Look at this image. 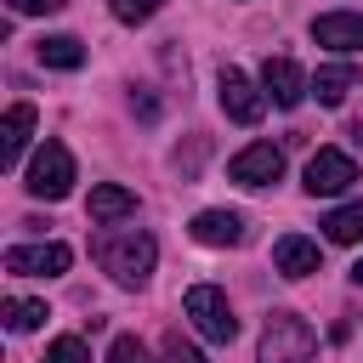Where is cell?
<instances>
[{
  "instance_id": "cell-1",
  "label": "cell",
  "mask_w": 363,
  "mask_h": 363,
  "mask_svg": "<svg viewBox=\"0 0 363 363\" xmlns=\"http://www.w3.org/2000/svg\"><path fill=\"white\" fill-rule=\"evenodd\" d=\"M91 255L102 261V272H108L113 284H125V289H142V284L153 278V261H159V244H153L147 233H136V227H125V233H96V244H91Z\"/></svg>"
},
{
  "instance_id": "cell-2",
  "label": "cell",
  "mask_w": 363,
  "mask_h": 363,
  "mask_svg": "<svg viewBox=\"0 0 363 363\" xmlns=\"http://www.w3.org/2000/svg\"><path fill=\"white\" fill-rule=\"evenodd\" d=\"M312 352H318V329L301 312H289V306L267 312V323H261V363H306Z\"/></svg>"
},
{
  "instance_id": "cell-3",
  "label": "cell",
  "mask_w": 363,
  "mask_h": 363,
  "mask_svg": "<svg viewBox=\"0 0 363 363\" xmlns=\"http://www.w3.org/2000/svg\"><path fill=\"white\" fill-rule=\"evenodd\" d=\"M23 187H28L34 199H45V204L68 199V193H74V153H68L62 142H45V147L28 159V176H23Z\"/></svg>"
},
{
  "instance_id": "cell-4",
  "label": "cell",
  "mask_w": 363,
  "mask_h": 363,
  "mask_svg": "<svg viewBox=\"0 0 363 363\" xmlns=\"http://www.w3.org/2000/svg\"><path fill=\"white\" fill-rule=\"evenodd\" d=\"M182 312H187L193 329H199L204 340H216V346H227V340L238 335V318H233V306H227V295H221L216 284H193L187 301H182Z\"/></svg>"
},
{
  "instance_id": "cell-5",
  "label": "cell",
  "mask_w": 363,
  "mask_h": 363,
  "mask_svg": "<svg viewBox=\"0 0 363 363\" xmlns=\"http://www.w3.org/2000/svg\"><path fill=\"white\" fill-rule=\"evenodd\" d=\"M216 96H221V113H227L233 125H255V119L267 113V91H255V79H250L244 68H221Z\"/></svg>"
},
{
  "instance_id": "cell-6",
  "label": "cell",
  "mask_w": 363,
  "mask_h": 363,
  "mask_svg": "<svg viewBox=\"0 0 363 363\" xmlns=\"http://www.w3.org/2000/svg\"><path fill=\"white\" fill-rule=\"evenodd\" d=\"M227 176H233L238 187H272V182L284 176V147L250 142V147H238V153L227 159Z\"/></svg>"
},
{
  "instance_id": "cell-7",
  "label": "cell",
  "mask_w": 363,
  "mask_h": 363,
  "mask_svg": "<svg viewBox=\"0 0 363 363\" xmlns=\"http://www.w3.org/2000/svg\"><path fill=\"white\" fill-rule=\"evenodd\" d=\"M352 182H357L352 153H340V147H318V153L306 159V193H312V199H335V193H346Z\"/></svg>"
},
{
  "instance_id": "cell-8",
  "label": "cell",
  "mask_w": 363,
  "mask_h": 363,
  "mask_svg": "<svg viewBox=\"0 0 363 363\" xmlns=\"http://www.w3.org/2000/svg\"><path fill=\"white\" fill-rule=\"evenodd\" d=\"M261 91H267L272 108H301V96L312 91V79L301 74L295 57H267L261 62Z\"/></svg>"
},
{
  "instance_id": "cell-9",
  "label": "cell",
  "mask_w": 363,
  "mask_h": 363,
  "mask_svg": "<svg viewBox=\"0 0 363 363\" xmlns=\"http://www.w3.org/2000/svg\"><path fill=\"white\" fill-rule=\"evenodd\" d=\"M68 261H74L68 244H17V250H6V272H17V278H57V272H68Z\"/></svg>"
},
{
  "instance_id": "cell-10",
  "label": "cell",
  "mask_w": 363,
  "mask_h": 363,
  "mask_svg": "<svg viewBox=\"0 0 363 363\" xmlns=\"http://www.w3.org/2000/svg\"><path fill=\"white\" fill-rule=\"evenodd\" d=\"M312 40L329 51H363V11H323L312 23Z\"/></svg>"
},
{
  "instance_id": "cell-11",
  "label": "cell",
  "mask_w": 363,
  "mask_h": 363,
  "mask_svg": "<svg viewBox=\"0 0 363 363\" xmlns=\"http://www.w3.org/2000/svg\"><path fill=\"white\" fill-rule=\"evenodd\" d=\"M85 216H91L96 227H113V221L136 216V193H130V187H119V182H102V187H91V199H85Z\"/></svg>"
},
{
  "instance_id": "cell-12",
  "label": "cell",
  "mask_w": 363,
  "mask_h": 363,
  "mask_svg": "<svg viewBox=\"0 0 363 363\" xmlns=\"http://www.w3.org/2000/svg\"><path fill=\"white\" fill-rule=\"evenodd\" d=\"M193 238L210 244V250L244 244V216H238V210H199V216H193Z\"/></svg>"
},
{
  "instance_id": "cell-13",
  "label": "cell",
  "mask_w": 363,
  "mask_h": 363,
  "mask_svg": "<svg viewBox=\"0 0 363 363\" xmlns=\"http://www.w3.org/2000/svg\"><path fill=\"white\" fill-rule=\"evenodd\" d=\"M272 267H278L284 278H312V272H318V244L301 238V233H284V238L272 244Z\"/></svg>"
},
{
  "instance_id": "cell-14",
  "label": "cell",
  "mask_w": 363,
  "mask_h": 363,
  "mask_svg": "<svg viewBox=\"0 0 363 363\" xmlns=\"http://www.w3.org/2000/svg\"><path fill=\"white\" fill-rule=\"evenodd\" d=\"M28 130H34V108H28V102H11V108H6V125H0V164H6V170L23 159Z\"/></svg>"
},
{
  "instance_id": "cell-15",
  "label": "cell",
  "mask_w": 363,
  "mask_h": 363,
  "mask_svg": "<svg viewBox=\"0 0 363 363\" xmlns=\"http://www.w3.org/2000/svg\"><path fill=\"white\" fill-rule=\"evenodd\" d=\"M352 85H357V68H352V62H323V68L312 74V91H318L323 108H340Z\"/></svg>"
},
{
  "instance_id": "cell-16",
  "label": "cell",
  "mask_w": 363,
  "mask_h": 363,
  "mask_svg": "<svg viewBox=\"0 0 363 363\" xmlns=\"http://www.w3.org/2000/svg\"><path fill=\"white\" fill-rule=\"evenodd\" d=\"M34 51H40L45 68H79V62H85V45H79L74 34H45Z\"/></svg>"
},
{
  "instance_id": "cell-17",
  "label": "cell",
  "mask_w": 363,
  "mask_h": 363,
  "mask_svg": "<svg viewBox=\"0 0 363 363\" xmlns=\"http://www.w3.org/2000/svg\"><path fill=\"white\" fill-rule=\"evenodd\" d=\"M323 233H329V244H357V238H363V199L329 210V216H323Z\"/></svg>"
},
{
  "instance_id": "cell-18",
  "label": "cell",
  "mask_w": 363,
  "mask_h": 363,
  "mask_svg": "<svg viewBox=\"0 0 363 363\" xmlns=\"http://www.w3.org/2000/svg\"><path fill=\"white\" fill-rule=\"evenodd\" d=\"M0 318H6V329L28 335V329H40L51 312H45V301H23V295H17V301H6V306H0Z\"/></svg>"
},
{
  "instance_id": "cell-19",
  "label": "cell",
  "mask_w": 363,
  "mask_h": 363,
  "mask_svg": "<svg viewBox=\"0 0 363 363\" xmlns=\"http://www.w3.org/2000/svg\"><path fill=\"white\" fill-rule=\"evenodd\" d=\"M45 363H91V346L79 335H57L51 352H45Z\"/></svg>"
},
{
  "instance_id": "cell-20",
  "label": "cell",
  "mask_w": 363,
  "mask_h": 363,
  "mask_svg": "<svg viewBox=\"0 0 363 363\" xmlns=\"http://www.w3.org/2000/svg\"><path fill=\"white\" fill-rule=\"evenodd\" d=\"M159 6H164V0H108V11H113L119 23H147Z\"/></svg>"
},
{
  "instance_id": "cell-21",
  "label": "cell",
  "mask_w": 363,
  "mask_h": 363,
  "mask_svg": "<svg viewBox=\"0 0 363 363\" xmlns=\"http://www.w3.org/2000/svg\"><path fill=\"white\" fill-rule=\"evenodd\" d=\"M108 363H147V346H142L136 335H113V346H108Z\"/></svg>"
},
{
  "instance_id": "cell-22",
  "label": "cell",
  "mask_w": 363,
  "mask_h": 363,
  "mask_svg": "<svg viewBox=\"0 0 363 363\" xmlns=\"http://www.w3.org/2000/svg\"><path fill=\"white\" fill-rule=\"evenodd\" d=\"M159 357H164V363H210V357H204L193 340H182V335H164V352H159Z\"/></svg>"
},
{
  "instance_id": "cell-23",
  "label": "cell",
  "mask_w": 363,
  "mask_h": 363,
  "mask_svg": "<svg viewBox=\"0 0 363 363\" xmlns=\"http://www.w3.org/2000/svg\"><path fill=\"white\" fill-rule=\"evenodd\" d=\"M17 17H40V11H57V0H6Z\"/></svg>"
},
{
  "instance_id": "cell-24",
  "label": "cell",
  "mask_w": 363,
  "mask_h": 363,
  "mask_svg": "<svg viewBox=\"0 0 363 363\" xmlns=\"http://www.w3.org/2000/svg\"><path fill=\"white\" fill-rule=\"evenodd\" d=\"M130 108H136L142 119H153V113H159V102H153V96H136V91H130Z\"/></svg>"
},
{
  "instance_id": "cell-25",
  "label": "cell",
  "mask_w": 363,
  "mask_h": 363,
  "mask_svg": "<svg viewBox=\"0 0 363 363\" xmlns=\"http://www.w3.org/2000/svg\"><path fill=\"white\" fill-rule=\"evenodd\" d=\"M352 278H357V284H363V261H357V267H352Z\"/></svg>"
},
{
  "instance_id": "cell-26",
  "label": "cell",
  "mask_w": 363,
  "mask_h": 363,
  "mask_svg": "<svg viewBox=\"0 0 363 363\" xmlns=\"http://www.w3.org/2000/svg\"><path fill=\"white\" fill-rule=\"evenodd\" d=\"M357 142H363V125H357Z\"/></svg>"
},
{
  "instance_id": "cell-27",
  "label": "cell",
  "mask_w": 363,
  "mask_h": 363,
  "mask_svg": "<svg viewBox=\"0 0 363 363\" xmlns=\"http://www.w3.org/2000/svg\"><path fill=\"white\" fill-rule=\"evenodd\" d=\"M57 6H62V0H57Z\"/></svg>"
}]
</instances>
